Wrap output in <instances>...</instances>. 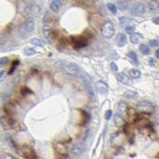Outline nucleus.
<instances>
[{"label": "nucleus", "instance_id": "412c9836", "mask_svg": "<svg viewBox=\"0 0 159 159\" xmlns=\"http://www.w3.org/2000/svg\"><path fill=\"white\" fill-rule=\"evenodd\" d=\"M74 41V45L76 46V47L77 49H80V48H84V47L87 46V41H85V40L84 39H79V38H76V39H74L73 40Z\"/></svg>", "mask_w": 159, "mask_h": 159}, {"label": "nucleus", "instance_id": "39448f33", "mask_svg": "<svg viewBox=\"0 0 159 159\" xmlns=\"http://www.w3.org/2000/svg\"><path fill=\"white\" fill-rule=\"evenodd\" d=\"M116 79L121 83V84L130 86L133 84V80L130 78L129 76H127L124 72H119L116 74Z\"/></svg>", "mask_w": 159, "mask_h": 159}, {"label": "nucleus", "instance_id": "2eb2a0df", "mask_svg": "<svg viewBox=\"0 0 159 159\" xmlns=\"http://www.w3.org/2000/svg\"><path fill=\"white\" fill-rule=\"evenodd\" d=\"M116 43L119 47L124 46L127 43V38L124 34H119L116 37Z\"/></svg>", "mask_w": 159, "mask_h": 159}, {"label": "nucleus", "instance_id": "20e7f679", "mask_svg": "<svg viewBox=\"0 0 159 159\" xmlns=\"http://www.w3.org/2000/svg\"><path fill=\"white\" fill-rule=\"evenodd\" d=\"M26 11L29 15H32L34 17H38L41 13V9L40 6L35 3H30L29 5H27Z\"/></svg>", "mask_w": 159, "mask_h": 159}, {"label": "nucleus", "instance_id": "f8f14e48", "mask_svg": "<svg viewBox=\"0 0 159 159\" xmlns=\"http://www.w3.org/2000/svg\"><path fill=\"white\" fill-rule=\"evenodd\" d=\"M117 111H118V114H119L120 116L124 118L125 116H127V111H128L127 104L123 101L119 102L118 104V107H117Z\"/></svg>", "mask_w": 159, "mask_h": 159}, {"label": "nucleus", "instance_id": "a211bd4d", "mask_svg": "<svg viewBox=\"0 0 159 159\" xmlns=\"http://www.w3.org/2000/svg\"><path fill=\"white\" fill-rule=\"evenodd\" d=\"M124 118L117 113L115 116V118H114V124H115V126L117 127H120L124 124Z\"/></svg>", "mask_w": 159, "mask_h": 159}, {"label": "nucleus", "instance_id": "5701e85b", "mask_svg": "<svg viewBox=\"0 0 159 159\" xmlns=\"http://www.w3.org/2000/svg\"><path fill=\"white\" fill-rule=\"evenodd\" d=\"M148 6H149V9L151 10V11L155 12L158 11V2H157L156 0H152L151 1L149 4H148Z\"/></svg>", "mask_w": 159, "mask_h": 159}, {"label": "nucleus", "instance_id": "72a5a7b5", "mask_svg": "<svg viewBox=\"0 0 159 159\" xmlns=\"http://www.w3.org/2000/svg\"><path fill=\"white\" fill-rule=\"evenodd\" d=\"M149 45L152 47H158L159 46V42L158 40H151L150 41V42H149Z\"/></svg>", "mask_w": 159, "mask_h": 159}, {"label": "nucleus", "instance_id": "a878e982", "mask_svg": "<svg viewBox=\"0 0 159 159\" xmlns=\"http://www.w3.org/2000/svg\"><path fill=\"white\" fill-rule=\"evenodd\" d=\"M128 57H129V58H130L131 61H133L134 63L136 64H139L138 56H137L135 52H134V51H130V52H129L128 53Z\"/></svg>", "mask_w": 159, "mask_h": 159}, {"label": "nucleus", "instance_id": "aec40b11", "mask_svg": "<svg viewBox=\"0 0 159 159\" xmlns=\"http://www.w3.org/2000/svg\"><path fill=\"white\" fill-rule=\"evenodd\" d=\"M29 43L33 45V46H38V47H44L45 46V43L44 41L40 38H31L29 40Z\"/></svg>", "mask_w": 159, "mask_h": 159}, {"label": "nucleus", "instance_id": "4be33fe9", "mask_svg": "<svg viewBox=\"0 0 159 159\" xmlns=\"http://www.w3.org/2000/svg\"><path fill=\"white\" fill-rule=\"evenodd\" d=\"M139 50L143 55H150L151 54V51L150 47L146 46V45H145V44H141L139 46Z\"/></svg>", "mask_w": 159, "mask_h": 159}, {"label": "nucleus", "instance_id": "473e14b6", "mask_svg": "<svg viewBox=\"0 0 159 159\" xmlns=\"http://www.w3.org/2000/svg\"><path fill=\"white\" fill-rule=\"evenodd\" d=\"M111 69H112L113 72H118V70H119V68H118V65H117V64L116 62H111Z\"/></svg>", "mask_w": 159, "mask_h": 159}, {"label": "nucleus", "instance_id": "4468645a", "mask_svg": "<svg viewBox=\"0 0 159 159\" xmlns=\"http://www.w3.org/2000/svg\"><path fill=\"white\" fill-rule=\"evenodd\" d=\"M61 6H62L61 0H52V2L50 3V5H49L51 11L54 13H57L61 8Z\"/></svg>", "mask_w": 159, "mask_h": 159}, {"label": "nucleus", "instance_id": "7ed1b4c3", "mask_svg": "<svg viewBox=\"0 0 159 159\" xmlns=\"http://www.w3.org/2000/svg\"><path fill=\"white\" fill-rule=\"evenodd\" d=\"M146 12V6L143 3H137L134 4L130 8V14L136 16L142 15Z\"/></svg>", "mask_w": 159, "mask_h": 159}, {"label": "nucleus", "instance_id": "423d86ee", "mask_svg": "<svg viewBox=\"0 0 159 159\" xmlns=\"http://www.w3.org/2000/svg\"><path fill=\"white\" fill-rule=\"evenodd\" d=\"M84 151V145L83 142H78L73 145L71 149V154L73 156H80Z\"/></svg>", "mask_w": 159, "mask_h": 159}, {"label": "nucleus", "instance_id": "dca6fc26", "mask_svg": "<svg viewBox=\"0 0 159 159\" xmlns=\"http://www.w3.org/2000/svg\"><path fill=\"white\" fill-rule=\"evenodd\" d=\"M142 39H143V36L139 33L134 32L133 34H131L130 36V41H131V43L133 44H138Z\"/></svg>", "mask_w": 159, "mask_h": 159}, {"label": "nucleus", "instance_id": "f03ea898", "mask_svg": "<svg viewBox=\"0 0 159 159\" xmlns=\"http://www.w3.org/2000/svg\"><path fill=\"white\" fill-rule=\"evenodd\" d=\"M64 71L68 75L72 76H81V71L80 67L77 65V64L74 62L67 64L64 65Z\"/></svg>", "mask_w": 159, "mask_h": 159}, {"label": "nucleus", "instance_id": "f3484780", "mask_svg": "<svg viewBox=\"0 0 159 159\" xmlns=\"http://www.w3.org/2000/svg\"><path fill=\"white\" fill-rule=\"evenodd\" d=\"M42 32H43L44 38L46 40H49L52 35V29L48 24H44L43 27H42Z\"/></svg>", "mask_w": 159, "mask_h": 159}, {"label": "nucleus", "instance_id": "9d476101", "mask_svg": "<svg viewBox=\"0 0 159 159\" xmlns=\"http://www.w3.org/2000/svg\"><path fill=\"white\" fill-rule=\"evenodd\" d=\"M22 26H23V29L28 33H31L34 31L35 28V22L34 18H29L28 19H26Z\"/></svg>", "mask_w": 159, "mask_h": 159}, {"label": "nucleus", "instance_id": "2f4dec72", "mask_svg": "<svg viewBox=\"0 0 159 159\" xmlns=\"http://www.w3.org/2000/svg\"><path fill=\"white\" fill-rule=\"evenodd\" d=\"M21 92H22V95H27V94H30V93H32V91H30V89H29L28 88L23 87L22 88Z\"/></svg>", "mask_w": 159, "mask_h": 159}, {"label": "nucleus", "instance_id": "b1692460", "mask_svg": "<svg viewBox=\"0 0 159 159\" xmlns=\"http://www.w3.org/2000/svg\"><path fill=\"white\" fill-rule=\"evenodd\" d=\"M129 75L131 78L133 79H138L141 76V72L140 71H139L138 69H132L129 71Z\"/></svg>", "mask_w": 159, "mask_h": 159}, {"label": "nucleus", "instance_id": "cd10ccee", "mask_svg": "<svg viewBox=\"0 0 159 159\" xmlns=\"http://www.w3.org/2000/svg\"><path fill=\"white\" fill-rule=\"evenodd\" d=\"M51 20V17H50V14H49V11H46L45 13V15H44L43 17V21H42V22L43 24H48Z\"/></svg>", "mask_w": 159, "mask_h": 159}, {"label": "nucleus", "instance_id": "58836bf2", "mask_svg": "<svg viewBox=\"0 0 159 159\" xmlns=\"http://www.w3.org/2000/svg\"><path fill=\"white\" fill-rule=\"evenodd\" d=\"M149 64H150L151 67H155V65H156V61H155L153 58H151V59L149 60Z\"/></svg>", "mask_w": 159, "mask_h": 159}, {"label": "nucleus", "instance_id": "9b49d317", "mask_svg": "<svg viewBox=\"0 0 159 159\" xmlns=\"http://www.w3.org/2000/svg\"><path fill=\"white\" fill-rule=\"evenodd\" d=\"M95 88H96L98 92L101 93V94H106V93L108 92V90H109V87H108L107 84H106L105 82L102 81L96 82Z\"/></svg>", "mask_w": 159, "mask_h": 159}, {"label": "nucleus", "instance_id": "37998d69", "mask_svg": "<svg viewBox=\"0 0 159 159\" xmlns=\"http://www.w3.org/2000/svg\"><path fill=\"white\" fill-rule=\"evenodd\" d=\"M63 1H66V0H63Z\"/></svg>", "mask_w": 159, "mask_h": 159}, {"label": "nucleus", "instance_id": "f704fd0d", "mask_svg": "<svg viewBox=\"0 0 159 159\" xmlns=\"http://www.w3.org/2000/svg\"><path fill=\"white\" fill-rule=\"evenodd\" d=\"M111 116H112V111L109 109V110H107L106 111V113H105V119H107V120H110Z\"/></svg>", "mask_w": 159, "mask_h": 159}, {"label": "nucleus", "instance_id": "c85d7f7f", "mask_svg": "<svg viewBox=\"0 0 159 159\" xmlns=\"http://www.w3.org/2000/svg\"><path fill=\"white\" fill-rule=\"evenodd\" d=\"M9 57H0V66L3 67L9 63Z\"/></svg>", "mask_w": 159, "mask_h": 159}, {"label": "nucleus", "instance_id": "ddd939ff", "mask_svg": "<svg viewBox=\"0 0 159 159\" xmlns=\"http://www.w3.org/2000/svg\"><path fill=\"white\" fill-rule=\"evenodd\" d=\"M0 123L5 130H10L14 127V122L7 117H2L0 119Z\"/></svg>", "mask_w": 159, "mask_h": 159}, {"label": "nucleus", "instance_id": "a19ab883", "mask_svg": "<svg viewBox=\"0 0 159 159\" xmlns=\"http://www.w3.org/2000/svg\"><path fill=\"white\" fill-rule=\"evenodd\" d=\"M158 53H159V50H158H158H156V51H155V57H156L157 59H158V58H159Z\"/></svg>", "mask_w": 159, "mask_h": 159}, {"label": "nucleus", "instance_id": "ea45409f", "mask_svg": "<svg viewBox=\"0 0 159 159\" xmlns=\"http://www.w3.org/2000/svg\"><path fill=\"white\" fill-rule=\"evenodd\" d=\"M158 17H156V18H153V22L154 24H156V25H158L159 23V22H158Z\"/></svg>", "mask_w": 159, "mask_h": 159}, {"label": "nucleus", "instance_id": "6ab92c4d", "mask_svg": "<svg viewBox=\"0 0 159 159\" xmlns=\"http://www.w3.org/2000/svg\"><path fill=\"white\" fill-rule=\"evenodd\" d=\"M123 96L127 99H136L139 97V94L138 92H136L134 91H131V90H127L123 93Z\"/></svg>", "mask_w": 159, "mask_h": 159}, {"label": "nucleus", "instance_id": "6e6552de", "mask_svg": "<svg viewBox=\"0 0 159 159\" xmlns=\"http://www.w3.org/2000/svg\"><path fill=\"white\" fill-rule=\"evenodd\" d=\"M19 154H22L24 158H37V156H35L34 150L31 147H29V146H24V147L21 148Z\"/></svg>", "mask_w": 159, "mask_h": 159}, {"label": "nucleus", "instance_id": "c756f323", "mask_svg": "<svg viewBox=\"0 0 159 159\" xmlns=\"http://www.w3.org/2000/svg\"><path fill=\"white\" fill-rule=\"evenodd\" d=\"M125 31L128 34H133L134 32H135V27H134V26H127V27L125 28Z\"/></svg>", "mask_w": 159, "mask_h": 159}, {"label": "nucleus", "instance_id": "f257e3e1", "mask_svg": "<svg viewBox=\"0 0 159 159\" xmlns=\"http://www.w3.org/2000/svg\"><path fill=\"white\" fill-rule=\"evenodd\" d=\"M101 34L105 38H111L114 36L115 27L111 21H107L103 24L101 28Z\"/></svg>", "mask_w": 159, "mask_h": 159}, {"label": "nucleus", "instance_id": "e433bc0d", "mask_svg": "<svg viewBox=\"0 0 159 159\" xmlns=\"http://www.w3.org/2000/svg\"><path fill=\"white\" fill-rule=\"evenodd\" d=\"M87 89H88V94H89L90 97L92 99H95V94H94V92H93L92 88L91 87H87Z\"/></svg>", "mask_w": 159, "mask_h": 159}, {"label": "nucleus", "instance_id": "393cba45", "mask_svg": "<svg viewBox=\"0 0 159 159\" xmlns=\"http://www.w3.org/2000/svg\"><path fill=\"white\" fill-rule=\"evenodd\" d=\"M23 54L25 56L29 57V56H33L35 55V54H37V51H36L34 49H33V48H29V47H28V48L24 49Z\"/></svg>", "mask_w": 159, "mask_h": 159}, {"label": "nucleus", "instance_id": "79ce46f5", "mask_svg": "<svg viewBox=\"0 0 159 159\" xmlns=\"http://www.w3.org/2000/svg\"><path fill=\"white\" fill-rule=\"evenodd\" d=\"M156 1H157V2H158V0H156Z\"/></svg>", "mask_w": 159, "mask_h": 159}, {"label": "nucleus", "instance_id": "7c9ffc66", "mask_svg": "<svg viewBox=\"0 0 159 159\" xmlns=\"http://www.w3.org/2000/svg\"><path fill=\"white\" fill-rule=\"evenodd\" d=\"M6 75H7V72H6V70H1L0 71V84L5 80Z\"/></svg>", "mask_w": 159, "mask_h": 159}, {"label": "nucleus", "instance_id": "c9c22d12", "mask_svg": "<svg viewBox=\"0 0 159 159\" xmlns=\"http://www.w3.org/2000/svg\"><path fill=\"white\" fill-rule=\"evenodd\" d=\"M19 64H20V63H19V61H14V62L12 63V69H11V72H9V74H11L12 72H13V71L15 70V68H16V67H17L18 65Z\"/></svg>", "mask_w": 159, "mask_h": 159}, {"label": "nucleus", "instance_id": "4c0bfd02", "mask_svg": "<svg viewBox=\"0 0 159 159\" xmlns=\"http://www.w3.org/2000/svg\"><path fill=\"white\" fill-rule=\"evenodd\" d=\"M1 158L3 159H11V158H15V157L12 156L11 153H4L3 156H1Z\"/></svg>", "mask_w": 159, "mask_h": 159}, {"label": "nucleus", "instance_id": "0eeeda50", "mask_svg": "<svg viewBox=\"0 0 159 159\" xmlns=\"http://www.w3.org/2000/svg\"><path fill=\"white\" fill-rule=\"evenodd\" d=\"M119 22L120 26L123 28H126L127 26H134L136 24L134 19L132 18L127 17V16H121L119 18Z\"/></svg>", "mask_w": 159, "mask_h": 159}, {"label": "nucleus", "instance_id": "1a4fd4ad", "mask_svg": "<svg viewBox=\"0 0 159 159\" xmlns=\"http://www.w3.org/2000/svg\"><path fill=\"white\" fill-rule=\"evenodd\" d=\"M137 107H138V109H139L140 111L147 112L149 111L153 110V104H151L150 101H147V100H142V101H140L138 103V104H137Z\"/></svg>", "mask_w": 159, "mask_h": 159}, {"label": "nucleus", "instance_id": "bb28decb", "mask_svg": "<svg viewBox=\"0 0 159 159\" xmlns=\"http://www.w3.org/2000/svg\"><path fill=\"white\" fill-rule=\"evenodd\" d=\"M107 8H108V10L111 12L112 15H116V14H117V7H116L115 4H113V3H108L107 4Z\"/></svg>", "mask_w": 159, "mask_h": 159}]
</instances>
